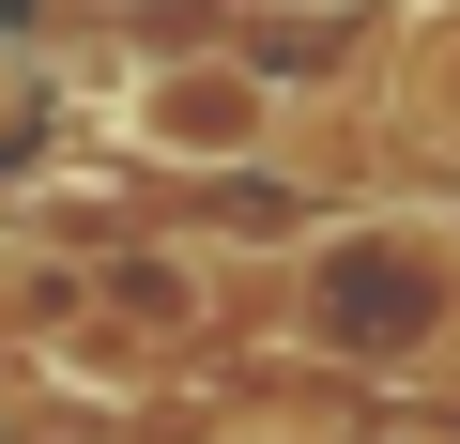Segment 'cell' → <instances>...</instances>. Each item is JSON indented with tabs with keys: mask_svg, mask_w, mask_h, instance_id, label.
<instances>
[{
	"mask_svg": "<svg viewBox=\"0 0 460 444\" xmlns=\"http://www.w3.org/2000/svg\"><path fill=\"white\" fill-rule=\"evenodd\" d=\"M292 337L338 368H429L460 337V231L445 214H338L292 261Z\"/></svg>",
	"mask_w": 460,
	"mask_h": 444,
	"instance_id": "cell-1",
	"label": "cell"
},
{
	"mask_svg": "<svg viewBox=\"0 0 460 444\" xmlns=\"http://www.w3.org/2000/svg\"><path fill=\"white\" fill-rule=\"evenodd\" d=\"M108 138H123L138 169H261V153L292 138V92H277V62H246V47H154V62L108 92Z\"/></svg>",
	"mask_w": 460,
	"mask_h": 444,
	"instance_id": "cell-2",
	"label": "cell"
}]
</instances>
